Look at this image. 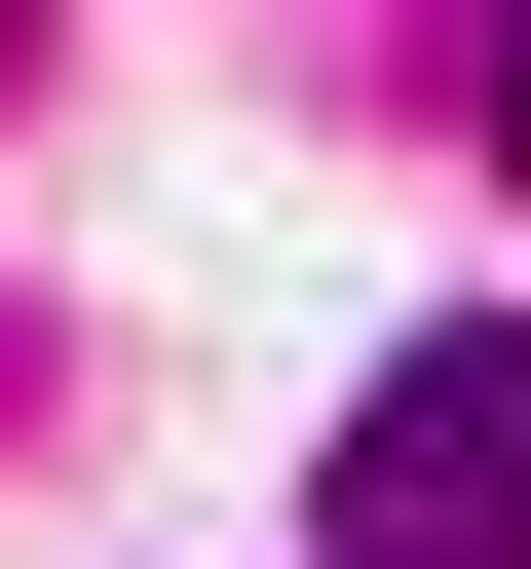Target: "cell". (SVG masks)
I'll use <instances>...</instances> for the list:
<instances>
[{
    "label": "cell",
    "instance_id": "cell-1",
    "mask_svg": "<svg viewBox=\"0 0 531 569\" xmlns=\"http://www.w3.org/2000/svg\"><path fill=\"white\" fill-rule=\"evenodd\" d=\"M342 569H531V305H455V342H380L342 380V493H304Z\"/></svg>",
    "mask_w": 531,
    "mask_h": 569
},
{
    "label": "cell",
    "instance_id": "cell-2",
    "mask_svg": "<svg viewBox=\"0 0 531 569\" xmlns=\"http://www.w3.org/2000/svg\"><path fill=\"white\" fill-rule=\"evenodd\" d=\"M493 152H531V0H493Z\"/></svg>",
    "mask_w": 531,
    "mask_h": 569
}]
</instances>
